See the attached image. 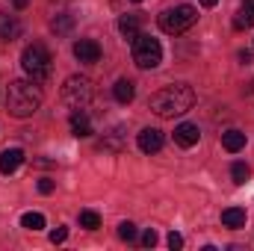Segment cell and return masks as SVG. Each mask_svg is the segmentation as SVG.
Segmentation results:
<instances>
[{
	"mask_svg": "<svg viewBox=\"0 0 254 251\" xmlns=\"http://www.w3.org/2000/svg\"><path fill=\"white\" fill-rule=\"evenodd\" d=\"M51 30H54L57 36H68V33L74 30V15H71V12H60V15L51 21Z\"/></svg>",
	"mask_w": 254,
	"mask_h": 251,
	"instance_id": "obj_19",
	"label": "cell"
},
{
	"mask_svg": "<svg viewBox=\"0 0 254 251\" xmlns=\"http://www.w3.org/2000/svg\"><path fill=\"white\" fill-rule=\"evenodd\" d=\"M113 98L119 101V104H130L133 98H136V86H133V80H127V77H122L116 86H113Z\"/></svg>",
	"mask_w": 254,
	"mask_h": 251,
	"instance_id": "obj_16",
	"label": "cell"
},
{
	"mask_svg": "<svg viewBox=\"0 0 254 251\" xmlns=\"http://www.w3.org/2000/svg\"><path fill=\"white\" fill-rule=\"evenodd\" d=\"M21 228H27V231H42V228H45V216H42V213H24V216H21Z\"/></svg>",
	"mask_w": 254,
	"mask_h": 251,
	"instance_id": "obj_20",
	"label": "cell"
},
{
	"mask_svg": "<svg viewBox=\"0 0 254 251\" xmlns=\"http://www.w3.org/2000/svg\"><path fill=\"white\" fill-rule=\"evenodd\" d=\"M216 3H219V0H201V6H204V9H213Z\"/></svg>",
	"mask_w": 254,
	"mask_h": 251,
	"instance_id": "obj_30",
	"label": "cell"
},
{
	"mask_svg": "<svg viewBox=\"0 0 254 251\" xmlns=\"http://www.w3.org/2000/svg\"><path fill=\"white\" fill-rule=\"evenodd\" d=\"M246 210L243 207H228V210H222V225L225 228H231V231H240V228H246Z\"/></svg>",
	"mask_w": 254,
	"mask_h": 251,
	"instance_id": "obj_13",
	"label": "cell"
},
{
	"mask_svg": "<svg viewBox=\"0 0 254 251\" xmlns=\"http://www.w3.org/2000/svg\"><path fill=\"white\" fill-rule=\"evenodd\" d=\"M65 240H68V228L60 225L57 231H51V243H54V246H60V243H65Z\"/></svg>",
	"mask_w": 254,
	"mask_h": 251,
	"instance_id": "obj_25",
	"label": "cell"
},
{
	"mask_svg": "<svg viewBox=\"0 0 254 251\" xmlns=\"http://www.w3.org/2000/svg\"><path fill=\"white\" fill-rule=\"evenodd\" d=\"M234 27H237V30L254 27V0H243V6H240V12H237V18H234Z\"/></svg>",
	"mask_w": 254,
	"mask_h": 251,
	"instance_id": "obj_17",
	"label": "cell"
},
{
	"mask_svg": "<svg viewBox=\"0 0 254 251\" xmlns=\"http://www.w3.org/2000/svg\"><path fill=\"white\" fill-rule=\"evenodd\" d=\"M237 60H240V63H243V65H252L254 54H252V51H240V54H237Z\"/></svg>",
	"mask_w": 254,
	"mask_h": 251,
	"instance_id": "obj_28",
	"label": "cell"
},
{
	"mask_svg": "<svg viewBox=\"0 0 254 251\" xmlns=\"http://www.w3.org/2000/svg\"><path fill=\"white\" fill-rule=\"evenodd\" d=\"M24 160H27V157H24L21 148H6V151L0 154V175H12V172H18Z\"/></svg>",
	"mask_w": 254,
	"mask_h": 251,
	"instance_id": "obj_10",
	"label": "cell"
},
{
	"mask_svg": "<svg viewBox=\"0 0 254 251\" xmlns=\"http://www.w3.org/2000/svg\"><path fill=\"white\" fill-rule=\"evenodd\" d=\"M21 36V21L9 12H0V39L3 42H15Z\"/></svg>",
	"mask_w": 254,
	"mask_h": 251,
	"instance_id": "obj_11",
	"label": "cell"
},
{
	"mask_svg": "<svg viewBox=\"0 0 254 251\" xmlns=\"http://www.w3.org/2000/svg\"><path fill=\"white\" fill-rule=\"evenodd\" d=\"M80 228L98 231V228H101V216H98L95 210H80Z\"/></svg>",
	"mask_w": 254,
	"mask_h": 251,
	"instance_id": "obj_21",
	"label": "cell"
},
{
	"mask_svg": "<svg viewBox=\"0 0 254 251\" xmlns=\"http://www.w3.org/2000/svg\"><path fill=\"white\" fill-rule=\"evenodd\" d=\"M130 3H142V0H130Z\"/></svg>",
	"mask_w": 254,
	"mask_h": 251,
	"instance_id": "obj_31",
	"label": "cell"
},
{
	"mask_svg": "<svg viewBox=\"0 0 254 251\" xmlns=\"http://www.w3.org/2000/svg\"><path fill=\"white\" fill-rule=\"evenodd\" d=\"M71 133H74L77 139L92 136V122H89V116H86L83 110H74V113H71Z\"/></svg>",
	"mask_w": 254,
	"mask_h": 251,
	"instance_id": "obj_14",
	"label": "cell"
},
{
	"mask_svg": "<svg viewBox=\"0 0 254 251\" xmlns=\"http://www.w3.org/2000/svg\"><path fill=\"white\" fill-rule=\"evenodd\" d=\"M136 142H139V151H142V154H157V151L163 148V130L145 127V130L136 136Z\"/></svg>",
	"mask_w": 254,
	"mask_h": 251,
	"instance_id": "obj_8",
	"label": "cell"
},
{
	"mask_svg": "<svg viewBox=\"0 0 254 251\" xmlns=\"http://www.w3.org/2000/svg\"><path fill=\"white\" fill-rule=\"evenodd\" d=\"M39 192H42V195H51V192H54V181H51V178H42V181H39Z\"/></svg>",
	"mask_w": 254,
	"mask_h": 251,
	"instance_id": "obj_27",
	"label": "cell"
},
{
	"mask_svg": "<svg viewBox=\"0 0 254 251\" xmlns=\"http://www.w3.org/2000/svg\"><path fill=\"white\" fill-rule=\"evenodd\" d=\"M119 237H122L125 243H133V240H136V225H133V222H122V225H119Z\"/></svg>",
	"mask_w": 254,
	"mask_h": 251,
	"instance_id": "obj_23",
	"label": "cell"
},
{
	"mask_svg": "<svg viewBox=\"0 0 254 251\" xmlns=\"http://www.w3.org/2000/svg\"><path fill=\"white\" fill-rule=\"evenodd\" d=\"M192 104H195V92H192V86H187V83H172V86L154 92L151 101H148L151 113L160 116V119L184 116V113H190L192 110Z\"/></svg>",
	"mask_w": 254,
	"mask_h": 251,
	"instance_id": "obj_1",
	"label": "cell"
},
{
	"mask_svg": "<svg viewBox=\"0 0 254 251\" xmlns=\"http://www.w3.org/2000/svg\"><path fill=\"white\" fill-rule=\"evenodd\" d=\"M51 51L42 45V42H33V45H27L24 48V54H21V68H24V74L30 77V80H36V83H45L48 77H51Z\"/></svg>",
	"mask_w": 254,
	"mask_h": 251,
	"instance_id": "obj_3",
	"label": "cell"
},
{
	"mask_svg": "<svg viewBox=\"0 0 254 251\" xmlns=\"http://www.w3.org/2000/svg\"><path fill=\"white\" fill-rule=\"evenodd\" d=\"M27 3H30V0H12V6H15V9H27Z\"/></svg>",
	"mask_w": 254,
	"mask_h": 251,
	"instance_id": "obj_29",
	"label": "cell"
},
{
	"mask_svg": "<svg viewBox=\"0 0 254 251\" xmlns=\"http://www.w3.org/2000/svg\"><path fill=\"white\" fill-rule=\"evenodd\" d=\"M246 142H249V136H246L243 130H237V127H231V130H225V133H222V148H225V151H231V154L243 151V148H246Z\"/></svg>",
	"mask_w": 254,
	"mask_h": 251,
	"instance_id": "obj_12",
	"label": "cell"
},
{
	"mask_svg": "<svg viewBox=\"0 0 254 251\" xmlns=\"http://www.w3.org/2000/svg\"><path fill=\"white\" fill-rule=\"evenodd\" d=\"M119 33L125 36L127 42H133V39L142 33V18H139V15H122V21H119Z\"/></svg>",
	"mask_w": 254,
	"mask_h": 251,
	"instance_id": "obj_15",
	"label": "cell"
},
{
	"mask_svg": "<svg viewBox=\"0 0 254 251\" xmlns=\"http://www.w3.org/2000/svg\"><path fill=\"white\" fill-rule=\"evenodd\" d=\"M74 57L86 65H95L101 60V45L95 39H77L74 42Z\"/></svg>",
	"mask_w": 254,
	"mask_h": 251,
	"instance_id": "obj_7",
	"label": "cell"
},
{
	"mask_svg": "<svg viewBox=\"0 0 254 251\" xmlns=\"http://www.w3.org/2000/svg\"><path fill=\"white\" fill-rule=\"evenodd\" d=\"M130 45H133V63L139 65L142 71H151V68H157L163 63V48H160V42L154 36L139 33Z\"/></svg>",
	"mask_w": 254,
	"mask_h": 251,
	"instance_id": "obj_5",
	"label": "cell"
},
{
	"mask_svg": "<svg viewBox=\"0 0 254 251\" xmlns=\"http://www.w3.org/2000/svg\"><path fill=\"white\" fill-rule=\"evenodd\" d=\"M198 139H201L198 125H192V122H181V125L175 127V142H178L181 148H195Z\"/></svg>",
	"mask_w": 254,
	"mask_h": 251,
	"instance_id": "obj_9",
	"label": "cell"
},
{
	"mask_svg": "<svg viewBox=\"0 0 254 251\" xmlns=\"http://www.w3.org/2000/svg\"><path fill=\"white\" fill-rule=\"evenodd\" d=\"M42 107V89L36 80H12L6 89V110L15 119H30Z\"/></svg>",
	"mask_w": 254,
	"mask_h": 251,
	"instance_id": "obj_2",
	"label": "cell"
},
{
	"mask_svg": "<svg viewBox=\"0 0 254 251\" xmlns=\"http://www.w3.org/2000/svg\"><path fill=\"white\" fill-rule=\"evenodd\" d=\"M157 240H160V237H157V231H154V228H148V231L142 234V246H145V249H154V246H157Z\"/></svg>",
	"mask_w": 254,
	"mask_h": 251,
	"instance_id": "obj_24",
	"label": "cell"
},
{
	"mask_svg": "<svg viewBox=\"0 0 254 251\" xmlns=\"http://www.w3.org/2000/svg\"><path fill=\"white\" fill-rule=\"evenodd\" d=\"M157 21H160V30H163V33H169V36H181V33H187L192 24L198 21V9L190 6V3H178V6L163 9Z\"/></svg>",
	"mask_w": 254,
	"mask_h": 251,
	"instance_id": "obj_4",
	"label": "cell"
},
{
	"mask_svg": "<svg viewBox=\"0 0 254 251\" xmlns=\"http://www.w3.org/2000/svg\"><path fill=\"white\" fill-rule=\"evenodd\" d=\"M63 101L71 110H86L92 104V80L89 77H68L63 86Z\"/></svg>",
	"mask_w": 254,
	"mask_h": 251,
	"instance_id": "obj_6",
	"label": "cell"
},
{
	"mask_svg": "<svg viewBox=\"0 0 254 251\" xmlns=\"http://www.w3.org/2000/svg\"><path fill=\"white\" fill-rule=\"evenodd\" d=\"M166 243H169V249H172V251L184 249V237H181V234H178V231H172V234H169V240H166Z\"/></svg>",
	"mask_w": 254,
	"mask_h": 251,
	"instance_id": "obj_26",
	"label": "cell"
},
{
	"mask_svg": "<svg viewBox=\"0 0 254 251\" xmlns=\"http://www.w3.org/2000/svg\"><path fill=\"white\" fill-rule=\"evenodd\" d=\"M101 148H104V151H122V148H125V127H113L110 133H104Z\"/></svg>",
	"mask_w": 254,
	"mask_h": 251,
	"instance_id": "obj_18",
	"label": "cell"
},
{
	"mask_svg": "<svg viewBox=\"0 0 254 251\" xmlns=\"http://www.w3.org/2000/svg\"><path fill=\"white\" fill-rule=\"evenodd\" d=\"M231 178H234V184H246V181L252 178L249 163H234V166H231Z\"/></svg>",
	"mask_w": 254,
	"mask_h": 251,
	"instance_id": "obj_22",
	"label": "cell"
}]
</instances>
